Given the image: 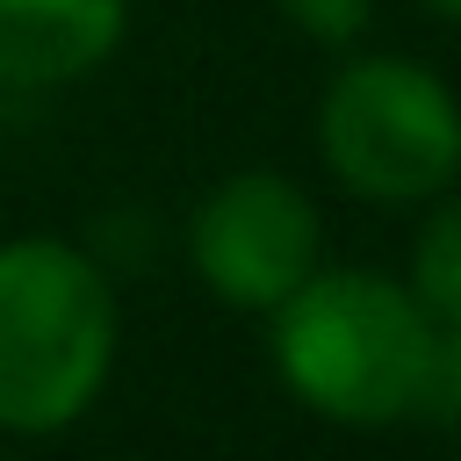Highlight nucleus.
Here are the masks:
<instances>
[{
	"label": "nucleus",
	"mask_w": 461,
	"mask_h": 461,
	"mask_svg": "<svg viewBox=\"0 0 461 461\" xmlns=\"http://www.w3.org/2000/svg\"><path fill=\"white\" fill-rule=\"evenodd\" d=\"M267 353L281 389L324 425H396L439 389V324L375 267H310L267 310Z\"/></svg>",
	"instance_id": "obj_1"
},
{
	"label": "nucleus",
	"mask_w": 461,
	"mask_h": 461,
	"mask_svg": "<svg viewBox=\"0 0 461 461\" xmlns=\"http://www.w3.org/2000/svg\"><path fill=\"white\" fill-rule=\"evenodd\" d=\"M122 310L94 252L65 238L0 245V432L50 439L94 411L115 375Z\"/></svg>",
	"instance_id": "obj_2"
},
{
	"label": "nucleus",
	"mask_w": 461,
	"mask_h": 461,
	"mask_svg": "<svg viewBox=\"0 0 461 461\" xmlns=\"http://www.w3.org/2000/svg\"><path fill=\"white\" fill-rule=\"evenodd\" d=\"M317 158L360 202H425L461 180V101L418 58H346L317 94Z\"/></svg>",
	"instance_id": "obj_3"
},
{
	"label": "nucleus",
	"mask_w": 461,
	"mask_h": 461,
	"mask_svg": "<svg viewBox=\"0 0 461 461\" xmlns=\"http://www.w3.org/2000/svg\"><path fill=\"white\" fill-rule=\"evenodd\" d=\"M317 209L288 173L245 166L216 180L187 216V267L223 310L267 317L317 267Z\"/></svg>",
	"instance_id": "obj_4"
},
{
	"label": "nucleus",
	"mask_w": 461,
	"mask_h": 461,
	"mask_svg": "<svg viewBox=\"0 0 461 461\" xmlns=\"http://www.w3.org/2000/svg\"><path fill=\"white\" fill-rule=\"evenodd\" d=\"M122 29L130 0H0V86H72L115 58Z\"/></svg>",
	"instance_id": "obj_5"
},
{
	"label": "nucleus",
	"mask_w": 461,
	"mask_h": 461,
	"mask_svg": "<svg viewBox=\"0 0 461 461\" xmlns=\"http://www.w3.org/2000/svg\"><path fill=\"white\" fill-rule=\"evenodd\" d=\"M411 295L439 331H461V194H447L411 245Z\"/></svg>",
	"instance_id": "obj_6"
},
{
	"label": "nucleus",
	"mask_w": 461,
	"mask_h": 461,
	"mask_svg": "<svg viewBox=\"0 0 461 461\" xmlns=\"http://www.w3.org/2000/svg\"><path fill=\"white\" fill-rule=\"evenodd\" d=\"M274 7H281V22H295L310 43H353V36L375 22L382 0H274Z\"/></svg>",
	"instance_id": "obj_7"
},
{
	"label": "nucleus",
	"mask_w": 461,
	"mask_h": 461,
	"mask_svg": "<svg viewBox=\"0 0 461 461\" xmlns=\"http://www.w3.org/2000/svg\"><path fill=\"white\" fill-rule=\"evenodd\" d=\"M432 396H454V403H461V331L439 339V389H432Z\"/></svg>",
	"instance_id": "obj_8"
},
{
	"label": "nucleus",
	"mask_w": 461,
	"mask_h": 461,
	"mask_svg": "<svg viewBox=\"0 0 461 461\" xmlns=\"http://www.w3.org/2000/svg\"><path fill=\"white\" fill-rule=\"evenodd\" d=\"M425 7H432L439 22H461V0H425Z\"/></svg>",
	"instance_id": "obj_9"
}]
</instances>
